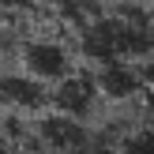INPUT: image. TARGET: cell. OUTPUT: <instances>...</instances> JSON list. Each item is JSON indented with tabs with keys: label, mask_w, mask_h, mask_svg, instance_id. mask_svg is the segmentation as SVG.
<instances>
[{
	"label": "cell",
	"mask_w": 154,
	"mask_h": 154,
	"mask_svg": "<svg viewBox=\"0 0 154 154\" xmlns=\"http://www.w3.org/2000/svg\"><path fill=\"white\" fill-rule=\"evenodd\" d=\"M79 57L90 64H113V60H128V64H143L154 57V8L139 0H120L79 26Z\"/></svg>",
	"instance_id": "6da1fadb"
},
{
	"label": "cell",
	"mask_w": 154,
	"mask_h": 154,
	"mask_svg": "<svg viewBox=\"0 0 154 154\" xmlns=\"http://www.w3.org/2000/svg\"><path fill=\"white\" fill-rule=\"evenodd\" d=\"M19 68H26L30 75H38L49 87H57L60 79H68L79 68V49L68 45L64 38L34 34V38H23L19 42Z\"/></svg>",
	"instance_id": "7a4b0ae2"
},
{
	"label": "cell",
	"mask_w": 154,
	"mask_h": 154,
	"mask_svg": "<svg viewBox=\"0 0 154 154\" xmlns=\"http://www.w3.org/2000/svg\"><path fill=\"white\" fill-rule=\"evenodd\" d=\"M0 105L30 120L53 109V87L30 75L26 68H8V72H0Z\"/></svg>",
	"instance_id": "3957f363"
},
{
	"label": "cell",
	"mask_w": 154,
	"mask_h": 154,
	"mask_svg": "<svg viewBox=\"0 0 154 154\" xmlns=\"http://www.w3.org/2000/svg\"><path fill=\"white\" fill-rule=\"evenodd\" d=\"M102 102L105 98L98 90L94 72H83V68H75L68 79H60L53 87V109L64 113V117H75V120H90Z\"/></svg>",
	"instance_id": "277c9868"
},
{
	"label": "cell",
	"mask_w": 154,
	"mask_h": 154,
	"mask_svg": "<svg viewBox=\"0 0 154 154\" xmlns=\"http://www.w3.org/2000/svg\"><path fill=\"white\" fill-rule=\"evenodd\" d=\"M94 79L98 90L109 105H132L135 98L147 94V83H143L139 64H128V60H113V64H94Z\"/></svg>",
	"instance_id": "5b68a950"
},
{
	"label": "cell",
	"mask_w": 154,
	"mask_h": 154,
	"mask_svg": "<svg viewBox=\"0 0 154 154\" xmlns=\"http://www.w3.org/2000/svg\"><path fill=\"white\" fill-rule=\"evenodd\" d=\"M113 154H154V113H139L120 135Z\"/></svg>",
	"instance_id": "8992f818"
},
{
	"label": "cell",
	"mask_w": 154,
	"mask_h": 154,
	"mask_svg": "<svg viewBox=\"0 0 154 154\" xmlns=\"http://www.w3.org/2000/svg\"><path fill=\"white\" fill-rule=\"evenodd\" d=\"M19 4H38V8H53V4H57L60 8V0H19Z\"/></svg>",
	"instance_id": "52a82bcc"
}]
</instances>
